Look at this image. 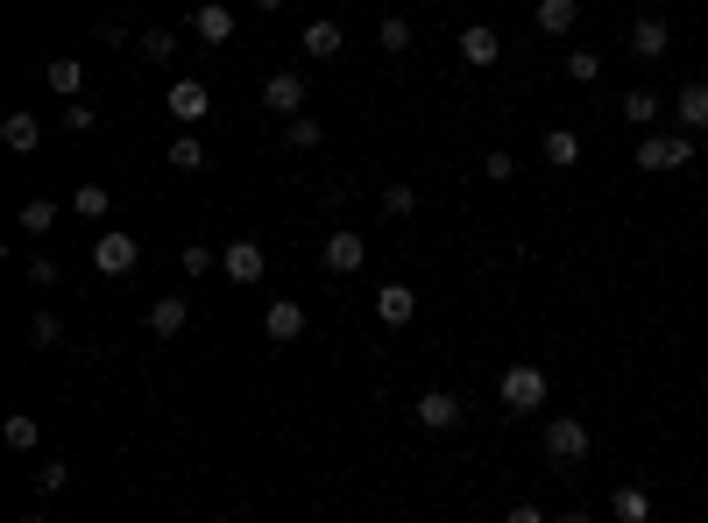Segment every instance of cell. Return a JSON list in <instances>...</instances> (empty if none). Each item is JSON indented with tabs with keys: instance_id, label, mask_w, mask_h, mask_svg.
Masks as SVG:
<instances>
[{
	"instance_id": "60d3db41",
	"label": "cell",
	"mask_w": 708,
	"mask_h": 523,
	"mask_svg": "<svg viewBox=\"0 0 708 523\" xmlns=\"http://www.w3.org/2000/svg\"><path fill=\"white\" fill-rule=\"evenodd\" d=\"M256 8H262V14H277V8H283V0H256Z\"/></svg>"
},
{
	"instance_id": "4dcf8cb0",
	"label": "cell",
	"mask_w": 708,
	"mask_h": 523,
	"mask_svg": "<svg viewBox=\"0 0 708 523\" xmlns=\"http://www.w3.org/2000/svg\"><path fill=\"white\" fill-rule=\"evenodd\" d=\"M178 269H185V276H213V269H220V255H213L206 241H191L185 255H178Z\"/></svg>"
},
{
	"instance_id": "484cf974",
	"label": "cell",
	"mask_w": 708,
	"mask_h": 523,
	"mask_svg": "<svg viewBox=\"0 0 708 523\" xmlns=\"http://www.w3.org/2000/svg\"><path fill=\"white\" fill-rule=\"evenodd\" d=\"M136 50L149 57V64H170V57H178V36H170V29H142Z\"/></svg>"
},
{
	"instance_id": "7402d4cb",
	"label": "cell",
	"mask_w": 708,
	"mask_h": 523,
	"mask_svg": "<svg viewBox=\"0 0 708 523\" xmlns=\"http://www.w3.org/2000/svg\"><path fill=\"white\" fill-rule=\"evenodd\" d=\"M609 516H617V523H645V516H652V495H645V489H609Z\"/></svg>"
},
{
	"instance_id": "1f68e13d",
	"label": "cell",
	"mask_w": 708,
	"mask_h": 523,
	"mask_svg": "<svg viewBox=\"0 0 708 523\" xmlns=\"http://www.w3.org/2000/svg\"><path fill=\"white\" fill-rule=\"evenodd\" d=\"M57 340H64V319L36 312V319H29V346H36V354H43V346H57Z\"/></svg>"
},
{
	"instance_id": "f35d334b",
	"label": "cell",
	"mask_w": 708,
	"mask_h": 523,
	"mask_svg": "<svg viewBox=\"0 0 708 523\" xmlns=\"http://www.w3.org/2000/svg\"><path fill=\"white\" fill-rule=\"evenodd\" d=\"M503 523H546V516H539V502H518V510H510Z\"/></svg>"
},
{
	"instance_id": "d6986e66",
	"label": "cell",
	"mask_w": 708,
	"mask_h": 523,
	"mask_svg": "<svg viewBox=\"0 0 708 523\" xmlns=\"http://www.w3.org/2000/svg\"><path fill=\"white\" fill-rule=\"evenodd\" d=\"M531 22H539L546 36H574V22H581V0H539V8H531Z\"/></svg>"
},
{
	"instance_id": "7a4b0ae2",
	"label": "cell",
	"mask_w": 708,
	"mask_h": 523,
	"mask_svg": "<svg viewBox=\"0 0 708 523\" xmlns=\"http://www.w3.org/2000/svg\"><path fill=\"white\" fill-rule=\"evenodd\" d=\"M630 163H638V170H687V163H695V134H645V142L638 149H630Z\"/></svg>"
},
{
	"instance_id": "83f0119b",
	"label": "cell",
	"mask_w": 708,
	"mask_h": 523,
	"mask_svg": "<svg viewBox=\"0 0 708 523\" xmlns=\"http://www.w3.org/2000/svg\"><path fill=\"white\" fill-rule=\"evenodd\" d=\"M71 212H86V220H107V212H113L107 184H79V191H71Z\"/></svg>"
},
{
	"instance_id": "4316f807",
	"label": "cell",
	"mask_w": 708,
	"mask_h": 523,
	"mask_svg": "<svg viewBox=\"0 0 708 523\" xmlns=\"http://www.w3.org/2000/svg\"><path fill=\"white\" fill-rule=\"evenodd\" d=\"M170 170H206V142H199V134H178V142H170Z\"/></svg>"
},
{
	"instance_id": "4fadbf2b",
	"label": "cell",
	"mask_w": 708,
	"mask_h": 523,
	"mask_svg": "<svg viewBox=\"0 0 708 523\" xmlns=\"http://www.w3.org/2000/svg\"><path fill=\"white\" fill-rule=\"evenodd\" d=\"M0 149H8V157H36V149H43V121H36V113H8V121H0Z\"/></svg>"
},
{
	"instance_id": "d4e9b609",
	"label": "cell",
	"mask_w": 708,
	"mask_h": 523,
	"mask_svg": "<svg viewBox=\"0 0 708 523\" xmlns=\"http://www.w3.org/2000/svg\"><path fill=\"white\" fill-rule=\"evenodd\" d=\"M624 113H630L638 128H652V121H659V92H652V86H630V92H624Z\"/></svg>"
},
{
	"instance_id": "ffe728a7",
	"label": "cell",
	"mask_w": 708,
	"mask_h": 523,
	"mask_svg": "<svg viewBox=\"0 0 708 523\" xmlns=\"http://www.w3.org/2000/svg\"><path fill=\"white\" fill-rule=\"evenodd\" d=\"M674 113H680V128H687V134H701V128H708V86H701V79H695V86H680V92H674Z\"/></svg>"
},
{
	"instance_id": "9c48e42d",
	"label": "cell",
	"mask_w": 708,
	"mask_h": 523,
	"mask_svg": "<svg viewBox=\"0 0 708 523\" xmlns=\"http://www.w3.org/2000/svg\"><path fill=\"white\" fill-rule=\"evenodd\" d=\"M170 121H185V128H199L206 121V113H213V92H206L199 79H178V86H170Z\"/></svg>"
},
{
	"instance_id": "e0dca14e",
	"label": "cell",
	"mask_w": 708,
	"mask_h": 523,
	"mask_svg": "<svg viewBox=\"0 0 708 523\" xmlns=\"http://www.w3.org/2000/svg\"><path fill=\"white\" fill-rule=\"evenodd\" d=\"M185 325H191V304L185 298H157V304H149V333H157V340H178Z\"/></svg>"
},
{
	"instance_id": "e575fe53",
	"label": "cell",
	"mask_w": 708,
	"mask_h": 523,
	"mask_svg": "<svg viewBox=\"0 0 708 523\" xmlns=\"http://www.w3.org/2000/svg\"><path fill=\"white\" fill-rule=\"evenodd\" d=\"M36 489H43V495H64V489H71V467H64V460H43V467H36Z\"/></svg>"
},
{
	"instance_id": "30bf717a",
	"label": "cell",
	"mask_w": 708,
	"mask_h": 523,
	"mask_svg": "<svg viewBox=\"0 0 708 523\" xmlns=\"http://www.w3.org/2000/svg\"><path fill=\"white\" fill-rule=\"evenodd\" d=\"M340 43H348V29H340L333 14H319V22H305V29H298V50L312 57V64H327V57H340Z\"/></svg>"
},
{
	"instance_id": "7c38bea8",
	"label": "cell",
	"mask_w": 708,
	"mask_h": 523,
	"mask_svg": "<svg viewBox=\"0 0 708 523\" xmlns=\"http://www.w3.org/2000/svg\"><path fill=\"white\" fill-rule=\"evenodd\" d=\"M191 36L199 43H235V8H220V0H206V8H191Z\"/></svg>"
},
{
	"instance_id": "5b68a950",
	"label": "cell",
	"mask_w": 708,
	"mask_h": 523,
	"mask_svg": "<svg viewBox=\"0 0 708 523\" xmlns=\"http://www.w3.org/2000/svg\"><path fill=\"white\" fill-rule=\"evenodd\" d=\"M136 262H142V248H136V234H121V227L92 241V269H100V276H128Z\"/></svg>"
},
{
	"instance_id": "3957f363",
	"label": "cell",
	"mask_w": 708,
	"mask_h": 523,
	"mask_svg": "<svg viewBox=\"0 0 708 523\" xmlns=\"http://www.w3.org/2000/svg\"><path fill=\"white\" fill-rule=\"evenodd\" d=\"M588 445H596V439H588L581 418H552V424H546V460H552V467H581Z\"/></svg>"
},
{
	"instance_id": "8fae6325",
	"label": "cell",
	"mask_w": 708,
	"mask_h": 523,
	"mask_svg": "<svg viewBox=\"0 0 708 523\" xmlns=\"http://www.w3.org/2000/svg\"><path fill=\"white\" fill-rule=\"evenodd\" d=\"M376 319L390 325V333H405V325L418 319V298H411V283H382V290H376Z\"/></svg>"
},
{
	"instance_id": "9a60e30c",
	"label": "cell",
	"mask_w": 708,
	"mask_h": 523,
	"mask_svg": "<svg viewBox=\"0 0 708 523\" xmlns=\"http://www.w3.org/2000/svg\"><path fill=\"white\" fill-rule=\"evenodd\" d=\"M262 333H270L277 346H291V340H305V304H298V298H277L270 312H262Z\"/></svg>"
},
{
	"instance_id": "5bb4252c",
	"label": "cell",
	"mask_w": 708,
	"mask_h": 523,
	"mask_svg": "<svg viewBox=\"0 0 708 523\" xmlns=\"http://www.w3.org/2000/svg\"><path fill=\"white\" fill-rule=\"evenodd\" d=\"M361 262H369V241H361L355 227H340V234H327V269H333V276H355Z\"/></svg>"
},
{
	"instance_id": "cb8c5ba5",
	"label": "cell",
	"mask_w": 708,
	"mask_h": 523,
	"mask_svg": "<svg viewBox=\"0 0 708 523\" xmlns=\"http://www.w3.org/2000/svg\"><path fill=\"white\" fill-rule=\"evenodd\" d=\"M0 439H8V445H14V453H36V445H43V424H36L29 411H14L8 424H0Z\"/></svg>"
},
{
	"instance_id": "ac0fdd59",
	"label": "cell",
	"mask_w": 708,
	"mask_h": 523,
	"mask_svg": "<svg viewBox=\"0 0 708 523\" xmlns=\"http://www.w3.org/2000/svg\"><path fill=\"white\" fill-rule=\"evenodd\" d=\"M43 86L64 92V100H79V92H86V64H79V57H50V64H43Z\"/></svg>"
},
{
	"instance_id": "d590c367",
	"label": "cell",
	"mask_w": 708,
	"mask_h": 523,
	"mask_svg": "<svg viewBox=\"0 0 708 523\" xmlns=\"http://www.w3.org/2000/svg\"><path fill=\"white\" fill-rule=\"evenodd\" d=\"M64 128H71V134H92V128H100V113H92L86 100H71V107H64Z\"/></svg>"
},
{
	"instance_id": "74e56055",
	"label": "cell",
	"mask_w": 708,
	"mask_h": 523,
	"mask_svg": "<svg viewBox=\"0 0 708 523\" xmlns=\"http://www.w3.org/2000/svg\"><path fill=\"white\" fill-rule=\"evenodd\" d=\"M29 283H36V290H50V283H57V262H50V255H36V262H29Z\"/></svg>"
},
{
	"instance_id": "f546056e",
	"label": "cell",
	"mask_w": 708,
	"mask_h": 523,
	"mask_svg": "<svg viewBox=\"0 0 708 523\" xmlns=\"http://www.w3.org/2000/svg\"><path fill=\"white\" fill-rule=\"evenodd\" d=\"M376 43H382V50H390V57H405V50H411V22H405V14H382V29H376Z\"/></svg>"
},
{
	"instance_id": "b9f144b4",
	"label": "cell",
	"mask_w": 708,
	"mask_h": 523,
	"mask_svg": "<svg viewBox=\"0 0 708 523\" xmlns=\"http://www.w3.org/2000/svg\"><path fill=\"white\" fill-rule=\"evenodd\" d=\"M22 523H43V516H22Z\"/></svg>"
},
{
	"instance_id": "52a82bcc",
	"label": "cell",
	"mask_w": 708,
	"mask_h": 523,
	"mask_svg": "<svg viewBox=\"0 0 708 523\" xmlns=\"http://www.w3.org/2000/svg\"><path fill=\"white\" fill-rule=\"evenodd\" d=\"M666 50H674V29H666V14H638V22H630V57H638V64H659Z\"/></svg>"
},
{
	"instance_id": "ba28073f",
	"label": "cell",
	"mask_w": 708,
	"mask_h": 523,
	"mask_svg": "<svg viewBox=\"0 0 708 523\" xmlns=\"http://www.w3.org/2000/svg\"><path fill=\"white\" fill-rule=\"evenodd\" d=\"M411 418H418V432H453V424H461V396H453V390H426L411 403Z\"/></svg>"
},
{
	"instance_id": "277c9868",
	"label": "cell",
	"mask_w": 708,
	"mask_h": 523,
	"mask_svg": "<svg viewBox=\"0 0 708 523\" xmlns=\"http://www.w3.org/2000/svg\"><path fill=\"white\" fill-rule=\"evenodd\" d=\"M262 269H270L262 241H248V234H241V241H227V248H220V276H227V283H241V290H248V283H262Z\"/></svg>"
},
{
	"instance_id": "2e32d148",
	"label": "cell",
	"mask_w": 708,
	"mask_h": 523,
	"mask_svg": "<svg viewBox=\"0 0 708 523\" xmlns=\"http://www.w3.org/2000/svg\"><path fill=\"white\" fill-rule=\"evenodd\" d=\"M461 57H468L475 71H489L496 57H503V36H496L489 22H468V29H461Z\"/></svg>"
},
{
	"instance_id": "8d00e7d4",
	"label": "cell",
	"mask_w": 708,
	"mask_h": 523,
	"mask_svg": "<svg viewBox=\"0 0 708 523\" xmlns=\"http://www.w3.org/2000/svg\"><path fill=\"white\" fill-rule=\"evenodd\" d=\"M482 170H489L496 184H510V178H518V157H503V149H489V157H482Z\"/></svg>"
},
{
	"instance_id": "603a6c76",
	"label": "cell",
	"mask_w": 708,
	"mask_h": 523,
	"mask_svg": "<svg viewBox=\"0 0 708 523\" xmlns=\"http://www.w3.org/2000/svg\"><path fill=\"white\" fill-rule=\"evenodd\" d=\"M327 142V121L319 113H298V121H283V149H319Z\"/></svg>"
},
{
	"instance_id": "8992f818",
	"label": "cell",
	"mask_w": 708,
	"mask_h": 523,
	"mask_svg": "<svg viewBox=\"0 0 708 523\" xmlns=\"http://www.w3.org/2000/svg\"><path fill=\"white\" fill-rule=\"evenodd\" d=\"M262 107H270L277 121H298L305 113V79L298 71H270V79H262Z\"/></svg>"
},
{
	"instance_id": "d6a6232c",
	"label": "cell",
	"mask_w": 708,
	"mask_h": 523,
	"mask_svg": "<svg viewBox=\"0 0 708 523\" xmlns=\"http://www.w3.org/2000/svg\"><path fill=\"white\" fill-rule=\"evenodd\" d=\"M567 79H574V86H596V79H602V57H596V50H574V57H567Z\"/></svg>"
},
{
	"instance_id": "f1b7e54d",
	"label": "cell",
	"mask_w": 708,
	"mask_h": 523,
	"mask_svg": "<svg viewBox=\"0 0 708 523\" xmlns=\"http://www.w3.org/2000/svg\"><path fill=\"white\" fill-rule=\"evenodd\" d=\"M57 212H64V205H50V199H22V234H50Z\"/></svg>"
},
{
	"instance_id": "6da1fadb",
	"label": "cell",
	"mask_w": 708,
	"mask_h": 523,
	"mask_svg": "<svg viewBox=\"0 0 708 523\" xmlns=\"http://www.w3.org/2000/svg\"><path fill=\"white\" fill-rule=\"evenodd\" d=\"M546 390H552V382H546V368H531V361H518V368H503V375H496V396H503V411H539V403H546Z\"/></svg>"
},
{
	"instance_id": "44dd1931",
	"label": "cell",
	"mask_w": 708,
	"mask_h": 523,
	"mask_svg": "<svg viewBox=\"0 0 708 523\" xmlns=\"http://www.w3.org/2000/svg\"><path fill=\"white\" fill-rule=\"evenodd\" d=\"M539 149H546V163H552V170H574V163H581V134H574V128H552Z\"/></svg>"
},
{
	"instance_id": "ab89813d",
	"label": "cell",
	"mask_w": 708,
	"mask_h": 523,
	"mask_svg": "<svg viewBox=\"0 0 708 523\" xmlns=\"http://www.w3.org/2000/svg\"><path fill=\"white\" fill-rule=\"evenodd\" d=\"M560 523H596V516H588V510H567V516H560Z\"/></svg>"
},
{
	"instance_id": "836d02e7",
	"label": "cell",
	"mask_w": 708,
	"mask_h": 523,
	"mask_svg": "<svg viewBox=\"0 0 708 523\" xmlns=\"http://www.w3.org/2000/svg\"><path fill=\"white\" fill-rule=\"evenodd\" d=\"M382 212H390V220H411V212H418V191H411V184H390V191H382Z\"/></svg>"
}]
</instances>
